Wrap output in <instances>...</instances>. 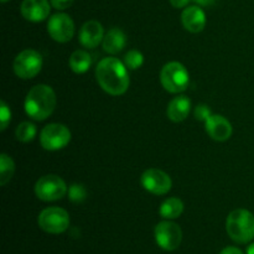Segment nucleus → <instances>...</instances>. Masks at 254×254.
<instances>
[{"instance_id":"obj_5","label":"nucleus","mask_w":254,"mask_h":254,"mask_svg":"<svg viewBox=\"0 0 254 254\" xmlns=\"http://www.w3.org/2000/svg\"><path fill=\"white\" fill-rule=\"evenodd\" d=\"M67 192L66 183L57 175H45L35 184V195L45 202L61 200Z\"/></svg>"},{"instance_id":"obj_23","label":"nucleus","mask_w":254,"mask_h":254,"mask_svg":"<svg viewBox=\"0 0 254 254\" xmlns=\"http://www.w3.org/2000/svg\"><path fill=\"white\" fill-rule=\"evenodd\" d=\"M68 198L74 203H81L86 200L87 197V191L84 189L83 185L81 184H73V185L69 186L68 190Z\"/></svg>"},{"instance_id":"obj_30","label":"nucleus","mask_w":254,"mask_h":254,"mask_svg":"<svg viewBox=\"0 0 254 254\" xmlns=\"http://www.w3.org/2000/svg\"><path fill=\"white\" fill-rule=\"evenodd\" d=\"M247 254H254V243H251L247 248Z\"/></svg>"},{"instance_id":"obj_16","label":"nucleus","mask_w":254,"mask_h":254,"mask_svg":"<svg viewBox=\"0 0 254 254\" xmlns=\"http://www.w3.org/2000/svg\"><path fill=\"white\" fill-rule=\"evenodd\" d=\"M191 111V101L189 97L186 96H179L175 97L173 101L169 103L168 109H166V114L168 118L174 123H180V122L185 121L189 117V113Z\"/></svg>"},{"instance_id":"obj_12","label":"nucleus","mask_w":254,"mask_h":254,"mask_svg":"<svg viewBox=\"0 0 254 254\" xmlns=\"http://www.w3.org/2000/svg\"><path fill=\"white\" fill-rule=\"evenodd\" d=\"M205 129L208 136L216 141H226L232 136V124L220 114H212L205 122Z\"/></svg>"},{"instance_id":"obj_14","label":"nucleus","mask_w":254,"mask_h":254,"mask_svg":"<svg viewBox=\"0 0 254 254\" xmlns=\"http://www.w3.org/2000/svg\"><path fill=\"white\" fill-rule=\"evenodd\" d=\"M104 39L103 26L97 20H89L84 22L83 26L79 30L78 40L79 44L87 49H94L98 46Z\"/></svg>"},{"instance_id":"obj_17","label":"nucleus","mask_w":254,"mask_h":254,"mask_svg":"<svg viewBox=\"0 0 254 254\" xmlns=\"http://www.w3.org/2000/svg\"><path fill=\"white\" fill-rule=\"evenodd\" d=\"M102 45H103V50L107 54L117 55L126 47L127 36L123 30L118 29V27H113L104 35Z\"/></svg>"},{"instance_id":"obj_13","label":"nucleus","mask_w":254,"mask_h":254,"mask_svg":"<svg viewBox=\"0 0 254 254\" xmlns=\"http://www.w3.org/2000/svg\"><path fill=\"white\" fill-rule=\"evenodd\" d=\"M50 4L49 0H24L20 6L21 15L31 22L44 21L50 15Z\"/></svg>"},{"instance_id":"obj_29","label":"nucleus","mask_w":254,"mask_h":254,"mask_svg":"<svg viewBox=\"0 0 254 254\" xmlns=\"http://www.w3.org/2000/svg\"><path fill=\"white\" fill-rule=\"evenodd\" d=\"M193 1L197 2L201 6H210V5H212L216 0H193Z\"/></svg>"},{"instance_id":"obj_9","label":"nucleus","mask_w":254,"mask_h":254,"mask_svg":"<svg viewBox=\"0 0 254 254\" xmlns=\"http://www.w3.org/2000/svg\"><path fill=\"white\" fill-rule=\"evenodd\" d=\"M156 245L164 251L173 252L178 250L183 241V231L180 226L171 221H163L155 226L154 230Z\"/></svg>"},{"instance_id":"obj_15","label":"nucleus","mask_w":254,"mask_h":254,"mask_svg":"<svg viewBox=\"0 0 254 254\" xmlns=\"http://www.w3.org/2000/svg\"><path fill=\"white\" fill-rule=\"evenodd\" d=\"M181 22L189 32H192V34L201 32L206 26L205 11L197 5L185 7L181 14Z\"/></svg>"},{"instance_id":"obj_3","label":"nucleus","mask_w":254,"mask_h":254,"mask_svg":"<svg viewBox=\"0 0 254 254\" xmlns=\"http://www.w3.org/2000/svg\"><path fill=\"white\" fill-rule=\"evenodd\" d=\"M226 231L231 240L246 245L254 238V215L246 208H237L228 215Z\"/></svg>"},{"instance_id":"obj_18","label":"nucleus","mask_w":254,"mask_h":254,"mask_svg":"<svg viewBox=\"0 0 254 254\" xmlns=\"http://www.w3.org/2000/svg\"><path fill=\"white\" fill-rule=\"evenodd\" d=\"M184 212V202L178 197H169L161 203L159 213L165 220H175Z\"/></svg>"},{"instance_id":"obj_1","label":"nucleus","mask_w":254,"mask_h":254,"mask_svg":"<svg viewBox=\"0 0 254 254\" xmlns=\"http://www.w3.org/2000/svg\"><path fill=\"white\" fill-rule=\"evenodd\" d=\"M96 78L101 88L111 96H122L130 84L128 68L121 60L106 57L97 64Z\"/></svg>"},{"instance_id":"obj_4","label":"nucleus","mask_w":254,"mask_h":254,"mask_svg":"<svg viewBox=\"0 0 254 254\" xmlns=\"http://www.w3.org/2000/svg\"><path fill=\"white\" fill-rule=\"evenodd\" d=\"M160 82L165 91L178 94L188 89L190 83V74L186 67L180 62H168L161 68Z\"/></svg>"},{"instance_id":"obj_19","label":"nucleus","mask_w":254,"mask_h":254,"mask_svg":"<svg viewBox=\"0 0 254 254\" xmlns=\"http://www.w3.org/2000/svg\"><path fill=\"white\" fill-rule=\"evenodd\" d=\"M68 64L69 68H71L74 73H86L92 64L91 55H89L88 52L83 51V50H77V51H74L73 54L71 55V57H69Z\"/></svg>"},{"instance_id":"obj_22","label":"nucleus","mask_w":254,"mask_h":254,"mask_svg":"<svg viewBox=\"0 0 254 254\" xmlns=\"http://www.w3.org/2000/svg\"><path fill=\"white\" fill-rule=\"evenodd\" d=\"M144 56L138 50H130L124 56V64L129 69H138L143 66Z\"/></svg>"},{"instance_id":"obj_26","label":"nucleus","mask_w":254,"mask_h":254,"mask_svg":"<svg viewBox=\"0 0 254 254\" xmlns=\"http://www.w3.org/2000/svg\"><path fill=\"white\" fill-rule=\"evenodd\" d=\"M74 0H50L52 6L57 10H66L73 4Z\"/></svg>"},{"instance_id":"obj_25","label":"nucleus","mask_w":254,"mask_h":254,"mask_svg":"<svg viewBox=\"0 0 254 254\" xmlns=\"http://www.w3.org/2000/svg\"><path fill=\"white\" fill-rule=\"evenodd\" d=\"M193 114H195V118L200 122H206L211 116H212V112L208 108V106L206 104H198L197 107L193 111Z\"/></svg>"},{"instance_id":"obj_20","label":"nucleus","mask_w":254,"mask_h":254,"mask_svg":"<svg viewBox=\"0 0 254 254\" xmlns=\"http://www.w3.org/2000/svg\"><path fill=\"white\" fill-rule=\"evenodd\" d=\"M15 171L14 160L7 154L0 155V185L5 186L10 180Z\"/></svg>"},{"instance_id":"obj_27","label":"nucleus","mask_w":254,"mask_h":254,"mask_svg":"<svg viewBox=\"0 0 254 254\" xmlns=\"http://www.w3.org/2000/svg\"><path fill=\"white\" fill-rule=\"evenodd\" d=\"M190 2V0H170V4L176 9H181V7H186Z\"/></svg>"},{"instance_id":"obj_7","label":"nucleus","mask_w":254,"mask_h":254,"mask_svg":"<svg viewBox=\"0 0 254 254\" xmlns=\"http://www.w3.org/2000/svg\"><path fill=\"white\" fill-rule=\"evenodd\" d=\"M69 141H71V131L64 124H47L40 133V144L45 150H60L68 145Z\"/></svg>"},{"instance_id":"obj_10","label":"nucleus","mask_w":254,"mask_h":254,"mask_svg":"<svg viewBox=\"0 0 254 254\" xmlns=\"http://www.w3.org/2000/svg\"><path fill=\"white\" fill-rule=\"evenodd\" d=\"M47 32L55 41L60 44L71 41L74 35V22L71 16L64 12H59L50 17L47 22Z\"/></svg>"},{"instance_id":"obj_6","label":"nucleus","mask_w":254,"mask_h":254,"mask_svg":"<svg viewBox=\"0 0 254 254\" xmlns=\"http://www.w3.org/2000/svg\"><path fill=\"white\" fill-rule=\"evenodd\" d=\"M40 228L50 235H60L69 227V216L64 208L49 207L41 211L37 218Z\"/></svg>"},{"instance_id":"obj_2","label":"nucleus","mask_w":254,"mask_h":254,"mask_svg":"<svg viewBox=\"0 0 254 254\" xmlns=\"http://www.w3.org/2000/svg\"><path fill=\"white\" fill-rule=\"evenodd\" d=\"M57 98L54 89L47 84H37L32 87L25 98V112L35 121H45L54 113Z\"/></svg>"},{"instance_id":"obj_31","label":"nucleus","mask_w":254,"mask_h":254,"mask_svg":"<svg viewBox=\"0 0 254 254\" xmlns=\"http://www.w3.org/2000/svg\"><path fill=\"white\" fill-rule=\"evenodd\" d=\"M6 1H9V0H1V2H6Z\"/></svg>"},{"instance_id":"obj_24","label":"nucleus","mask_w":254,"mask_h":254,"mask_svg":"<svg viewBox=\"0 0 254 254\" xmlns=\"http://www.w3.org/2000/svg\"><path fill=\"white\" fill-rule=\"evenodd\" d=\"M11 121V111L4 101L0 102V130H5Z\"/></svg>"},{"instance_id":"obj_21","label":"nucleus","mask_w":254,"mask_h":254,"mask_svg":"<svg viewBox=\"0 0 254 254\" xmlns=\"http://www.w3.org/2000/svg\"><path fill=\"white\" fill-rule=\"evenodd\" d=\"M37 129L35 127V124L30 123V122H22L17 126L16 130H15V135L16 139L21 143H29V141L34 140V138L36 136Z\"/></svg>"},{"instance_id":"obj_8","label":"nucleus","mask_w":254,"mask_h":254,"mask_svg":"<svg viewBox=\"0 0 254 254\" xmlns=\"http://www.w3.org/2000/svg\"><path fill=\"white\" fill-rule=\"evenodd\" d=\"M42 68V56L35 50H24L14 60V72L19 78L31 79Z\"/></svg>"},{"instance_id":"obj_28","label":"nucleus","mask_w":254,"mask_h":254,"mask_svg":"<svg viewBox=\"0 0 254 254\" xmlns=\"http://www.w3.org/2000/svg\"><path fill=\"white\" fill-rule=\"evenodd\" d=\"M220 254H243V252L237 247H226L221 251Z\"/></svg>"},{"instance_id":"obj_11","label":"nucleus","mask_w":254,"mask_h":254,"mask_svg":"<svg viewBox=\"0 0 254 254\" xmlns=\"http://www.w3.org/2000/svg\"><path fill=\"white\" fill-rule=\"evenodd\" d=\"M140 183L148 192L158 196L168 193L173 186L170 176L165 171L159 170V169H148L144 171L141 174Z\"/></svg>"}]
</instances>
